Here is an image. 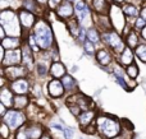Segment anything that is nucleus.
<instances>
[{"instance_id":"20e7f679","label":"nucleus","mask_w":146,"mask_h":139,"mask_svg":"<svg viewBox=\"0 0 146 139\" xmlns=\"http://www.w3.org/2000/svg\"><path fill=\"white\" fill-rule=\"evenodd\" d=\"M101 40H103V45L113 51L115 56H118L127 47L124 36L122 33L117 32L113 28L109 31H105V32H101Z\"/></svg>"},{"instance_id":"0eeeda50","label":"nucleus","mask_w":146,"mask_h":139,"mask_svg":"<svg viewBox=\"0 0 146 139\" xmlns=\"http://www.w3.org/2000/svg\"><path fill=\"white\" fill-rule=\"evenodd\" d=\"M94 59L100 68L105 69V71H109V73H110V68L113 66V64L117 61V56L114 55V52L104 45L98 49Z\"/></svg>"},{"instance_id":"cd10ccee","label":"nucleus","mask_w":146,"mask_h":139,"mask_svg":"<svg viewBox=\"0 0 146 139\" xmlns=\"http://www.w3.org/2000/svg\"><path fill=\"white\" fill-rule=\"evenodd\" d=\"M87 40H90L92 43H95L98 47L103 46V40H101V32L98 27H91L87 30Z\"/></svg>"},{"instance_id":"5701e85b","label":"nucleus","mask_w":146,"mask_h":139,"mask_svg":"<svg viewBox=\"0 0 146 139\" xmlns=\"http://www.w3.org/2000/svg\"><path fill=\"white\" fill-rule=\"evenodd\" d=\"M62 83H63L64 88H66L67 94H73V93H78L80 91V84H78L77 79L72 75L71 73H68L67 75H64L62 78Z\"/></svg>"},{"instance_id":"f03ea898","label":"nucleus","mask_w":146,"mask_h":139,"mask_svg":"<svg viewBox=\"0 0 146 139\" xmlns=\"http://www.w3.org/2000/svg\"><path fill=\"white\" fill-rule=\"evenodd\" d=\"M95 124L103 139H114L122 133V121L110 114H99Z\"/></svg>"},{"instance_id":"dca6fc26","label":"nucleus","mask_w":146,"mask_h":139,"mask_svg":"<svg viewBox=\"0 0 146 139\" xmlns=\"http://www.w3.org/2000/svg\"><path fill=\"white\" fill-rule=\"evenodd\" d=\"M19 1V8L28 10V12L35 13L37 17H46L49 10L46 8L41 7L36 0H18Z\"/></svg>"},{"instance_id":"f8f14e48","label":"nucleus","mask_w":146,"mask_h":139,"mask_svg":"<svg viewBox=\"0 0 146 139\" xmlns=\"http://www.w3.org/2000/svg\"><path fill=\"white\" fill-rule=\"evenodd\" d=\"M9 87L14 92V94H31L32 83H31L30 77H27V78H18L15 81L9 82Z\"/></svg>"},{"instance_id":"423d86ee","label":"nucleus","mask_w":146,"mask_h":139,"mask_svg":"<svg viewBox=\"0 0 146 139\" xmlns=\"http://www.w3.org/2000/svg\"><path fill=\"white\" fill-rule=\"evenodd\" d=\"M108 15H109V19H110L113 30H115L117 32L123 35V33L126 32L127 27H128V18H127L126 14L123 13L122 5L111 4Z\"/></svg>"},{"instance_id":"ea45409f","label":"nucleus","mask_w":146,"mask_h":139,"mask_svg":"<svg viewBox=\"0 0 146 139\" xmlns=\"http://www.w3.org/2000/svg\"><path fill=\"white\" fill-rule=\"evenodd\" d=\"M109 1H110L111 4H118V5H123L124 3L129 1V0H109Z\"/></svg>"},{"instance_id":"9b49d317","label":"nucleus","mask_w":146,"mask_h":139,"mask_svg":"<svg viewBox=\"0 0 146 139\" xmlns=\"http://www.w3.org/2000/svg\"><path fill=\"white\" fill-rule=\"evenodd\" d=\"M54 14H55V17L58 18L59 20H63L64 23L73 19V18L76 17L74 3L69 1V0H64V1L55 9Z\"/></svg>"},{"instance_id":"a19ab883","label":"nucleus","mask_w":146,"mask_h":139,"mask_svg":"<svg viewBox=\"0 0 146 139\" xmlns=\"http://www.w3.org/2000/svg\"><path fill=\"white\" fill-rule=\"evenodd\" d=\"M36 1H37L38 4L41 5V7H44V8H46V9H48V3H49V0H36Z\"/></svg>"},{"instance_id":"f704fd0d","label":"nucleus","mask_w":146,"mask_h":139,"mask_svg":"<svg viewBox=\"0 0 146 139\" xmlns=\"http://www.w3.org/2000/svg\"><path fill=\"white\" fill-rule=\"evenodd\" d=\"M62 134H63L64 139H74L76 133H74V129H73V128H71V127H66Z\"/></svg>"},{"instance_id":"2f4dec72","label":"nucleus","mask_w":146,"mask_h":139,"mask_svg":"<svg viewBox=\"0 0 146 139\" xmlns=\"http://www.w3.org/2000/svg\"><path fill=\"white\" fill-rule=\"evenodd\" d=\"M0 134H1V139H12L13 132L4 121H1V124H0Z\"/></svg>"},{"instance_id":"a878e982","label":"nucleus","mask_w":146,"mask_h":139,"mask_svg":"<svg viewBox=\"0 0 146 139\" xmlns=\"http://www.w3.org/2000/svg\"><path fill=\"white\" fill-rule=\"evenodd\" d=\"M32 102L31 98V94H15L14 97V105H13V109L17 110H23L25 111L30 104Z\"/></svg>"},{"instance_id":"f3484780","label":"nucleus","mask_w":146,"mask_h":139,"mask_svg":"<svg viewBox=\"0 0 146 139\" xmlns=\"http://www.w3.org/2000/svg\"><path fill=\"white\" fill-rule=\"evenodd\" d=\"M98 115H99V112L96 111V109H90V110H86V111H82L80 114V116L77 117V123L80 125V128L83 130L85 128L94 124L96 121Z\"/></svg>"},{"instance_id":"393cba45","label":"nucleus","mask_w":146,"mask_h":139,"mask_svg":"<svg viewBox=\"0 0 146 139\" xmlns=\"http://www.w3.org/2000/svg\"><path fill=\"white\" fill-rule=\"evenodd\" d=\"M90 4L95 14L103 15H108L111 7V3L109 0H90Z\"/></svg>"},{"instance_id":"1a4fd4ad","label":"nucleus","mask_w":146,"mask_h":139,"mask_svg":"<svg viewBox=\"0 0 146 139\" xmlns=\"http://www.w3.org/2000/svg\"><path fill=\"white\" fill-rule=\"evenodd\" d=\"M0 75L5 77L9 82H12L18 78H27V77H31L32 73H31L25 65L21 64V65H13V66H7V68H1Z\"/></svg>"},{"instance_id":"9d476101","label":"nucleus","mask_w":146,"mask_h":139,"mask_svg":"<svg viewBox=\"0 0 146 139\" xmlns=\"http://www.w3.org/2000/svg\"><path fill=\"white\" fill-rule=\"evenodd\" d=\"M46 91H48V96L51 100L66 98L67 96V92L63 83H62V79L49 78L48 83H46Z\"/></svg>"},{"instance_id":"bb28decb","label":"nucleus","mask_w":146,"mask_h":139,"mask_svg":"<svg viewBox=\"0 0 146 139\" xmlns=\"http://www.w3.org/2000/svg\"><path fill=\"white\" fill-rule=\"evenodd\" d=\"M66 24V27H67V30H68V32H69V35H71V37H72V40H77L78 38V35H80V31H81V28H82V26L80 24V22H78V19L77 18H73V19L71 20H68V22H66L64 23Z\"/></svg>"},{"instance_id":"ddd939ff","label":"nucleus","mask_w":146,"mask_h":139,"mask_svg":"<svg viewBox=\"0 0 146 139\" xmlns=\"http://www.w3.org/2000/svg\"><path fill=\"white\" fill-rule=\"evenodd\" d=\"M21 51H22V65H25L31 73H33V69L36 65V54L33 52L31 46L26 41L23 42Z\"/></svg>"},{"instance_id":"e433bc0d","label":"nucleus","mask_w":146,"mask_h":139,"mask_svg":"<svg viewBox=\"0 0 146 139\" xmlns=\"http://www.w3.org/2000/svg\"><path fill=\"white\" fill-rule=\"evenodd\" d=\"M140 17L146 20V1H142L140 5Z\"/></svg>"},{"instance_id":"39448f33","label":"nucleus","mask_w":146,"mask_h":139,"mask_svg":"<svg viewBox=\"0 0 146 139\" xmlns=\"http://www.w3.org/2000/svg\"><path fill=\"white\" fill-rule=\"evenodd\" d=\"M1 121H4L8 127L10 128L13 133L17 132L19 128L25 127L28 123V116L26 111L23 110H17V109H9L8 112L1 117Z\"/></svg>"},{"instance_id":"7c9ffc66","label":"nucleus","mask_w":146,"mask_h":139,"mask_svg":"<svg viewBox=\"0 0 146 139\" xmlns=\"http://www.w3.org/2000/svg\"><path fill=\"white\" fill-rule=\"evenodd\" d=\"M124 70H126V74H127V77H128L129 79H137L139 78V75H140V68H139V65H137L136 63L126 66Z\"/></svg>"},{"instance_id":"6ab92c4d","label":"nucleus","mask_w":146,"mask_h":139,"mask_svg":"<svg viewBox=\"0 0 146 139\" xmlns=\"http://www.w3.org/2000/svg\"><path fill=\"white\" fill-rule=\"evenodd\" d=\"M123 36H124L126 45L128 46V47L133 49V50L142 42L141 36H140V32H137V31L133 30V28L127 27V30H126V32L123 33Z\"/></svg>"},{"instance_id":"aec40b11","label":"nucleus","mask_w":146,"mask_h":139,"mask_svg":"<svg viewBox=\"0 0 146 139\" xmlns=\"http://www.w3.org/2000/svg\"><path fill=\"white\" fill-rule=\"evenodd\" d=\"M14 97H15V94H14V92L10 89L9 84L0 87V104L7 106L8 109H13Z\"/></svg>"},{"instance_id":"f257e3e1","label":"nucleus","mask_w":146,"mask_h":139,"mask_svg":"<svg viewBox=\"0 0 146 139\" xmlns=\"http://www.w3.org/2000/svg\"><path fill=\"white\" fill-rule=\"evenodd\" d=\"M32 33L35 35L36 42H37L38 47L41 49V51H48L53 46L56 45L53 27H51L50 22L48 20V18L45 17L38 18L37 23L35 24V27L32 30Z\"/></svg>"},{"instance_id":"c03bdc74","label":"nucleus","mask_w":146,"mask_h":139,"mask_svg":"<svg viewBox=\"0 0 146 139\" xmlns=\"http://www.w3.org/2000/svg\"><path fill=\"white\" fill-rule=\"evenodd\" d=\"M69 1H72V3H76V1H77V0H69Z\"/></svg>"},{"instance_id":"4be33fe9","label":"nucleus","mask_w":146,"mask_h":139,"mask_svg":"<svg viewBox=\"0 0 146 139\" xmlns=\"http://www.w3.org/2000/svg\"><path fill=\"white\" fill-rule=\"evenodd\" d=\"M68 74L67 66L64 63H62L60 60L58 61H53L50 65V70H49V77L54 79H62L64 75Z\"/></svg>"},{"instance_id":"c9c22d12","label":"nucleus","mask_w":146,"mask_h":139,"mask_svg":"<svg viewBox=\"0 0 146 139\" xmlns=\"http://www.w3.org/2000/svg\"><path fill=\"white\" fill-rule=\"evenodd\" d=\"M63 1H64V0H49V3H48V10H50V12H55V9Z\"/></svg>"},{"instance_id":"79ce46f5","label":"nucleus","mask_w":146,"mask_h":139,"mask_svg":"<svg viewBox=\"0 0 146 139\" xmlns=\"http://www.w3.org/2000/svg\"><path fill=\"white\" fill-rule=\"evenodd\" d=\"M40 139H54V137H53V135H51L49 132H46L45 134H44V135H42V137H41Z\"/></svg>"},{"instance_id":"7ed1b4c3","label":"nucleus","mask_w":146,"mask_h":139,"mask_svg":"<svg viewBox=\"0 0 146 139\" xmlns=\"http://www.w3.org/2000/svg\"><path fill=\"white\" fill-rule=\"evenodd\" d=\"M0 26L5 30L8 36L14 37H22L23 30L21 27L19 19H18L17 9L14 8H3L0 12Z\"/></svg>"},{"instance_id":"37998d69","label":"nucleus","mask_w":146,"mask_h":139,"mask_svg":"<svg viewBox=\"0 0 146 139\" xmlns=\"http://www.w3.org/2000/svg\"><path fill=\"white\" fill-rule=\"evenodd\" d=\"M71 71H72V73H76V71H78V66L77 65H73L72 69H71Z\"/></svg>"},{"instance_id":"58836bf2","label":"nucleus","mask_w":146,"mask_h":139,"mask_svg":"<svg viewBox=\"0 0 146 139\" xmlns=\"http://www.w3.org/2000/svg\"><path fill=\"white\" fill-rule=\"evenodd\" d=\"M140 36H141V40L144 41V42H146V26L140 31Z\"/></svg>"},{"instance_id":"c756f323","label":"nucleus","mask_w":146,"mask_h":139,"mask_svg":"<svg viewBox=\"0 0 146 139\" xmlns=\"http://www.w3.org/2000/svg\"><path fill=\"white\" fill-rule=\"evenodd\" d=\"M135 55H136V59L140 63L146 65V42L142 41V42L135 49Z\"/></svg>"},{"instance_id":"4468645a","label":"nucleus","mask_w":146,"mask_h":139,"mask_svg":"<svg viewBox=\"0 0 146 139\" xmlns=\"http://www.w3.org/2000/svg\"><path fill=\"white\" fill-rule=\"evenodd\" d=\"M21 64H22V51H21V49H17V50H7L5 51L4 59L0 61L1 68L21 65Z\"/></svg>"},{"instance_id":"72a5a7b5","label":"nucleus","mask_w":146,"mask_h":139,"mask_svg":"<svg viewBox=\"0 0 146 139\" xmlns=\"http://www.w3.org/2000/svg\"><path fill=\"white\" fill-rule=\"evenodd\" d=\"M13 139H30L28 138V135H27V133H26L25 127L19 128L17 132L13 133Z\"/></svg>"},{"instance_id":"a211bd4d","label":"nucleus","mask_w":146,"mask_h":139,"mask_svg":"<svg viewBox=\"0 0 146 139\" xmlns=\"http://www.w3.org/2000/svg\"><path fill=\"white\" fill-rule=\"evenodd\" d=\"M123 13L126 14V17L128 18V27L132 28V23L136 18L140 17V5L135 4L133 1H127L122 5Z\"/></svg>"},{"instance_id":"412c9836","label":"nucleus","mask_w":146,"mask_h":139,"mask_svg":"<svg viewBox=\"0 0 146 139\" xmlns=\"http://www.w3.org/2000/svg\"><path fill=\"white\" fill-rule=\"evenodd\" d=\"M117 63H119L122 66H128L131 64L136 63V55H135V50L127 46L118 56H117Z\"/></svg>"},{"instance_id":"4c0bfd02","label":"nucleus","mask_w":146,"mask_h":139,"mask_svg":"<svg viewBox=\"0 0 146 139\" xmlns=\"http://www.w3.org/2000/svg\"><path fill=\"white\" fill-rule=\"evenodd\" d=\"M8 110H9V109H8L7 106H4L3 104H0V117L4 116V115L8 112Z\"/></svg>"},{"instance_id":"6e6552de","label":"nucleus","mask_w":146,"mask_h":139,"mask_svg":"<svg viewBox=\"0 0 146 139\" xmlns=\"http://www.w3.org/2000/svg\"><path fill=\"white\" fill-rule=\"evenodd\" d=\"M17 13H18V19H19L21 27H22V30H23V36L22 37L25 38L28 33L32 32L33 27H35V24L37 23V20H38V18L40 17H37L35 13L28 12V10L23 9V8H18Z\"/></svg>"},{"instance_id":"b1692460","label":"nucleus","mask_w":146,"mask_h":139,"mask_svg":"<svg viewBox=\"0 0 146 139\" xmlns=\"http://www.w3.org/2000/svg\"><path fill=\"white\" fill-rule=\"evenodd\" d=\"M25 42L23 37H14V36H7L5 38H3L1 42H0V46L5 50H17V49H21Z\"/></svg>"},{"instance_id":"2eb2a0df","label":"nucleus","mask_w":146,"mask_h":139,"mask_svg":"<svg viewBox=\"0 0 146 139\" xmlns=\"http://www.w3.org/2000/svg\"><path fill=\"white\" fill-rule=\"evenodd\" d=\"M25 129L30 139H40L48 132L46 128L44 127V123L41 121H28L25 125Z\"/></svg>"},{"instance_id":"c85d7f7f","label":"nucleus","mask_w":146,"mask_h":139,"mask_svg":"<svg viewBox=\"0 0 146 139\" xmlns=\"http://www.w3.org/2000/svg\"><path fill=\"white\" fill-rule=\"evenodd\" d=\"M81 47H82L83 50V54L87 56H90V58H95V54L96 51H98V46L95 45V43H92L90 40H86L85 42L81 45Z\"/></svg>"},{"instance_id":"473e14b6","label":"nucleus","mask_w":146,"mask_h":139,"mask_svg":"<svg viewBox=\"0 0 146 139\" xmlns=\"http://www.w3.org/2000/svg\"><path fill=\"white\" fill-rule=\"evenodd\" d=\"M145 26H146V20L144 19V18H141V17L136 18V19L133 20V23H132V28H133V30H136L137 32H140V31H141Z\"/></svg>"}]
</instances>
